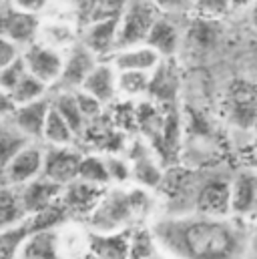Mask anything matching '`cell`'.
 <instances>
[{"label": "cell", "instance_id": "6da1fadb", "mask_svg": "<svg viewBox=\"0 0 257 259\" xmlns=\"http://www.w3.org/2000/svg\"><path fill=\"white\" fill-rule=\"evenodd\" d=\"M151 231L169 259H245L251 225L235 215L165 213L153 219Z\"/></svg>", "mask_w": 257, "mask_h": 259}, {"label": "cell", "instance_id": "7a4b0ae2", "mask_svg": "<svg viewBox=\"0 0 257 259\" xmlns=\"http://www.w3.org/2000/svg\"><path fill=\"white\" fill-rule=\"evenodd\" d=\"M157 197L145 187L113 185L107 189L93 213L89 215V227L95 233H119L131 231L135 225H143L155 215Z\"/></svg>", "mask_w": 257, "mask_h": 259}, {"label": "cell", "instance_id": "3957f363", "mask_svg": "<svg viewBox=\"0 0 257 259\" xmlns=\"http://www.w3.org/2000/svg\"><path fill=\"white\" fill-rule=\"evenodd\" d=\"M163 10L153 0H127L121 14L117 51L131 49L147 42V36Z\"/></svg>", "mask_w": 257, "mask_h": 259}, {"label": "cell", "instance_id": "277c9868", "mask_svg": "<svg viewBox=\"0 0 257 259\" xmlns=\"http://www.w3.org/2000/svg\"><path fill=\"white\" fill-rule=\"evenodd\" d=\"M225 113L233 127L251 131L257 121V84L245 78L229 82L225 93Z\"/></svg>", "mask_w": 257, "mask_h": 259}, {"label": "cell", "instance_id": "5b68a950", "mask_svg": "<svg viewBox=\"0 0 257 259\" xmlns=\"http://www.w3.org/2000/svg\"><path fill=\"white\" fill-rule=\"evenodd\" d=\"M47 147L42 141H32L20 153H16L6 165H2V185L22 187L42 175Z\"/></svg>", "mask_w": 257, "mask_h": 259}, {"label": "cell", "instance_id": "8992f818", "mask_svg": "<svg viewBox=\"0 0 257 259\" xmlns=\"http://www.w3.org/2000/svg\"><path fill=\"white\" fill-rule=\"evenodd\" d=\"M99 65V57L82 42H74L66 57H64V68L59 82L53 89H63V91H78L82 89L84 80L93 72V68Z\"/></svg>", "mask_w": 257, "mask_h": 259}, {"label": "cell", "instance_id": "52a82bcc", "mask_svg": "<svg viewBox=\"0 0 257 259\" xmlns=\"http://www.w3.org/2000/svg\"><path fill=\"white\" fill-rule=\"evenodd\" d=\"M24 61L28 66V72L45 80L51 89L59 82L64 68V57L63 53L47 42H32L30 47L24 49Z\"/></svg>", "mask_w": 257, "mask_h": 259}, {"label": "cell", "instance_id": "ba28073f", "mask_svg": "<svg viewBox=\"0 0 257 259\" xmlns=\"http://www.w3.org/2000/svg\"><path fill=\"white\" fill-rule=\"evenodd\" d=\"M82 157L84 155L80 151H76L72 145H64V147L47 145L42 175L61 185H68L74 179H78Z\"/></svg>", "mask_w": 257, "mask_h": 259}, {"label": "cell", "instance_id": "9c48e42d", "mask_svg": "<svg viewBox=\"0 0 257 259\" xmlns=\"http://www.w3.org/2000/svg\"><path fill=\"white\" fill-rule=\"evenodd\" d=\"M40 20L36 14L24 12L16 8L14 4H6L2 12V36L14 40L22 49L36 42V36L40 34Z\"/></svg>", "mask_w": 257, "mask_h": 259}, {"label": "cell", "instance_id": "30bf717a", "mask_svg": "<svg viewBox=\"0 0 257 259\" xmlns=\"http://www.w3.org/2000/svg\"><path fill=\"white\" fill-rule=\"evenodd\" d=\"M119 26H121V14L101 18V20H93L84 26L80 42L87 45L99 59L111 57L117 51Z\"/></svg>", "mask_w": 257, "mask_h": 259}, {"label": "cell", "instance_id": "8fae6325", "mask_svg": "<svg viewBox=\"0 0 257 259\" xmlns=\"http://www.w3.org/2000/svg\"><path fill=\"white\" fill-rule=\"evenodd\" d=\"M128 161L133 169V183L145 189H159L165 181V173L157 161V157L143 143H135L128 149Z\"/></svg>", "mask_w": 257, "mask_h": 259}, {"label": "cell", "instance_id": "7c38bea8", "mask_svg": "<svg viewBox=\"0 0 257 259\" xmlns=\"http://www.w3.org/2000/svg\"><path fill=\"white\" fill-rule=\"evenodd\" d=\"M53 109V97H45L26 105H18L14 109V113L10 117H6L8 121H12L22 133H26L32 141H42L45 135V125L49 119V113Z\"/></svg>", "mask_w": 257, "mask_h": 259}, {"label": "cell", "instance_id": "4fadbf2b", "mask_svg": "<svg viewBox=\"0 0 257 259\" xmlns=\"http://www.w3.org/2000/svg\"><path fill=\"white\" fill-rule=\"evenodd\" d=\"M107 189L82 179H74L72 183L64 185V191L61 195V203L66 209L68 215H84L89 219V215L93 213V209L97 207V203L101 201V197Z\"/></svg>", "mask_w": 257, "mask_h": 259}, {"label": "cell", "instance_id": "5bb4252c", "mask_svg": "<svg viewBox=\"0 0 257 259\" xmlns=\"http://www.w3.org/2000/svg\"><path fill=\"white\" fill-rule=\"evenodd\" d=\"M18 259H64L61 227H42L32 231L22 243Z\"/></svg>", "mask_w": 257, "mask_h": 259}, {"label": "cell", "instance_id": "9a60e30c", "mask_svg": "<svg viewBox=\"0 0 257 259\" xmlns=\"http://www.w3.org/2000/svg\"><path fill=\"white\" fill-rule=\"evenodd\" d=\"M20 197H22V203H24V209L28 215H34L38 211H45L47 207L55 205L61 195L64 191V185L40 175L36 179H32L30 183L18 187Z\"/></svg>", "mask_w": 257, "mask_h": 259}, {"label": "cell", "instance_id": "2e32d148", "mask_svg": "<svg viewBox=\"0 0 257 259\" xmlns=\"http://www.w3.org/2000/svg\"><path fill=\"white\" fill-rule=\"evenodd\" d=\"M169 14L171 12L159 14V18L155 20V24L147 36V42H145V45L153 47L163 59H173L177 55L181 40H183V34H185Z\"/></svg>", "mask_w": 257, "mask_h": 259}, {"label": "cell", "instance_id": "e0dca14e", "mask_svg": "<svg viewBox=\"0 0 257 259\" xmlns=\"http://www.w3.org/2000/svg\"><path fill=\"white\" fill-rule=\"evenodd\" d=\"M257 169H241L231 179V215L249 219L255 207Z\"/></svg>", "mask_w": 257, "mask_h": 259}, {"label": "cell", "instance_id": "ac0fdd59", "mask_svg": "<svg viewBox=\"0 0 257 259\" xmlns=\"http://www.w3.org/2000/svg\"><path fill=\"white\" fill-rule=\"evenodd\" d=\"M223 36V28L219 24V18H205V16H195V20L189 22L183 38L191 47L195 53L205 55L213 51Z\"/></svg>", "mask_w": 257, "mask_h": 259}, {"label": "cell", "instance_id": "d6986e66", "mask_svg": "<svg viewBox=\"0 0 257 259\" xmlns=\"http://www.w3.org/2000/svg\"><path fill=\"white\" fill-rule=\"evenodd\" d=\"M109 61L113 66L123 72V70H143V72H153L157 66L161 65L163 57L149 45H139V47H131V49H121L115 51Z\"/></svg>", "mask_w": 257, "mask_h": 259}, {"label": "cell", "instance_id": "ffe728a7", "mask_svg": "<svg viewBox=\"0 0 257 259\" xmlns=\"http://www.w3.org/2000/svg\"><path fill=\"white\" fill-rule=\"evenodd\" d=\"M133 231L119 233H91L89 235V253L99 259H131Z\"/></svg>", "mask_w": 257, "mask_h": 259}, {"label": "cell", "instance_id": "44dd1931", "mask_svg": "<svg viewBox=\"0 0 257 259\" xmlns=\"http://www.w3.org/2000/svg\"><path fill=\"white\" fill-rule=\"evenodd\" d=\"M82 91L97 97L101 103L109 105L119 95V70L113 66V63H99L89 74V78L82 84Z\"/></svg>", "mask_w": 257, "mask_h": 259}, {"label": "cell", "instance_id": "7402d4cb", "mask_svg": "<svg viewBox=\"0 0 257 259\" xmlns=\"http://www.w3.org/2000/svg\"><path fill=\"white\" fill-rule=\"evenodd\" d=\"M51 97H53V107L66 119V123L72 127L76 137H82L87 127H89V121L84 119V115L80 111L76 93L74 91H63V89H53Z\"/></svg>", "mask_w": 257, "mask_h": 259}, {"label": "cell", "instance_id": "603a6c76", "mask_svg": "<svg viewBox=\"0 0 257 259\" xmlns=\"http://www.w3.org/2000/svg\"><path fill=\"white\" fill-rule=\"evenodd\" d=\"M151 97H155L161 103L173 101L177 93V72L173 68L171 59H163L161 65L151 72V87H149Z\"/></svg>", "mask_w": 257, "mask_h": 259}, {"label": "cell", "instance_id": "cb8c5ba5", "mask_svg": "<svg viewBox=\"0 0 257 259\" xmlns=\"http://www.w3.org/2000/svg\"><path fill=\"white\" fill-rule=\"evenodd\" d=\"M76 133L72 127L66 123L63 115L53 107L45 125V135H42V143L47 145H57V147H64V145H72L76 141Z\"/></svg>", "mask_w": 257, "mask_h": 259}, {"label": "cell", "instance_id": "d4e9b609", "mask_svg": "<svg viewBox=\"0 0 257 259\" xmlns=\"http://www.w3.org/2000/svg\"><path fill=\"white\" fill-rule=\"evenodd\" d=\"M0 213H2V227H10L16 225L20 221H24L26 217H30L24 209L22 197L18 187H8L2 185V195H0Z\"/></svg>", "mask_w": 257, "mask_h": 259}, {"label": "cell", "instance_id": "484cf974", "mask_svg": "<svg viewBox=\"0 0 257 259\" xmlns=\"http://www.w3.org/2000/svg\"><path fill=\"white\" fill-rule=\"evenodd\" d=\"M51 87L45 82V80H40L38 76H34V74H26L18 84H16V89L12 91V93H8V97L14 101V105L18 107V105H26V103H32V101H38V99H45V97H49L51 95Z\"/></svg>", "mask_w": 257, "mask_h": 259}, {"label": "cell", "instance_id": "4316f807", "mask_svg": "<svg viewBox=\"0 0 257 259\" xmlns=\"http://www.w3.org/2000/svg\"><path fill=\"white\" fill-rule=\"evenodd\" d=\"M32 139L18 129L12 121H2V133H0V145H2V165H6L16 153H20L24 147H28Z\"/></svg>", "mask_w": 257, "mask_h": 259}, {"label": "cell", "instance_id": "83f0119b", "mask_svg": "<svg viewBox=\"0 0 257 259\" xmlns=\"http://www.w3.org/2000/svg\"><path fill=\"white\" fill-rule=\"evenodd\" d=\"M78 179L107 187L111 185V173H109V163L107 157L101 155H84L82 163H80V171H78Z\"/></svg>", "mask_w": 257, "mask_h": 259}, {"label": "cell", "instance_id": "f1b7e54d", "mask_svg": "<svg viewBox=\"0 0 257 259\" xmlns=\"http://www.w3.org/2000/svg\"><path fill=\"white\" fill-rule=\"evenodd\" d=\"M151 72L143 70H123L119 72V93L125 97H141L149 93Z\"/></svg>", "mask_w": 257, "mask_h": 259}, {"label": "cell", "instance_id": "f546056e", "mask_svg": "<svg viewBox=\"0 0 257 259\" xmlns=\"http://www.w3.org/2000/svg\"><path fill=\"white\" fill-rule=\"evenodd\" d=\"M40 34H42V42H47L59 51L64 47L70 49L74 45V30L66 22H51L40 28Z\"/></svg>", "mask_w": 257, "mask_h": 259}, {"label": "cell", "instance_id": "4dcf8cb0", "mask_svg": "<svg viewBox=\"0 0 257 259\" xmlns=\"http://www.w3.org/2000/svg\"><path fill=\"white\" fill-rule=\"evenodd\" d=\"M28 74V66H26V61H24V55L20 59H16L14 63L2 66L0 68V89L4 95L12 93L16 89V84Z\"/></svg>", "mask_w": 257, "mask_h": 259}, {"label": "cell", "instance_id": "1f68e13d", "mask_svg": "<svg viewBox=\"0 0 257 259\" xmlns=\"http://www.w3.org/2000/svg\"><path fill=\"white\" fill-rule=\"evenodd\" d=\"M191 10L195 16L205 18H221L231 12V0H193Z\"/></svg>", "mask_w": 257, "mask_h": 259}, {"label": "cell", "instance_id": "d6a6232c", "mask_svg": "<svg viewBox=\"0 0 257 259\" xmlns=\"http://www.w3.org/2000/svg\"><path fill=\"white\" fill-rule=\"evenodd\" d=\"M109 163V173H111V181L113 185H125L127 181L133 179V169H131V161L119 157V155H109L107 157Z\"/></svg>", "mask_w": 257, "mask_h": 259}, {"label": "cell", "instance_id": "836d02e7", "mask_svg": "<svg viewBox=\"0 0 257 259\" xmlns=\"http://www.w3.org/2000/svg\"><path fill=\"white\" fill-rule=\"evenodd\" d=\"M74 93H76V99H78V105H80V111H82L84 119H87L89 123L99 121L101 115H103L105 103H101L97 97H93L91 93H87V91H82V89H78V91H74Z\"/></svg>", "mask_w": 257, "mask_h": 259}, {"label": "cell", "instance_id": "e575fe53", "mask_svg": "<svg viewBox=\"0 0 257 259\" xmlns=\"http://www.w3.org/2000/svg\"><path fill=\"white\" fill-rule=\"evenodd\" d=\"M24 55V49L20 45H16L14 40L2 36V45H0V68L10 63H14L16 59H20Z\"/></svg>", "mask_w": 257, "mask_h": 259}, {"label": "cell", "instance_id": "d590c367", "mask_svg": "<svg viewBox=\"0 0 257 259\" xmlns=\"http://www.w3.org/2000/svg\"><path fill=\"white\" fill-rule=\"evenodd\" d=\"M12 4L24 12H30V14H38L47 8L49 0H12Z\"/></svg>", "mask_w": 257, "mask_h": 259}, {"label": "cell", "instance_id": "8d00e7d4", "mask_svg": "<svg viewBox=\"0 0 257 259\" xmlns=\"http://www.w3.org/2000/svg\"><path fill=\"white\" fill-rule=\"evenodd\" d=\"M163 12H177L185 4H193V0H153Z\"/></svg>", "mask_w": 257, "mask_h": 259}, {"label": "cell", "instance_id": "74e56055", "mask_svg": "<svg viewBox=\"0 0 257 259\" xmlns=\"http://www.w3.org/2000/svg\"><path fill=\"white\" fill-rule=\"evenodd\" d=\"M245 259H257V219L251 223V235H249V247H247V255Z\"/></svg>", "mask_w": 257, "mask_h": 259}, {"label": "cell", "instance_id": "f35d334b", "mask_svg": "<svg viewBox=\"0 0 257 259\" xmlns=\"http://www.w3.org/2000/svg\"><path fill=\"white\" fill-rule=\"evenodd\" d=\"M255 0H231V12H237V10H247L253 6Z\"/></svg>", "mask_w": 257, "mask_h": 259}, {"label": "cell", "instance_id": "ab89813d", "mask_svg": "<svg viewBox=\"0 0 257 259\" xmlns=\"http://www.w3.org/2000/svg\"><path fill=\"white\" fill-rule=\"evenodd\" d=\"M249 20H251V26L255 28V32H257V0L253 2V6L249 8Z\"/></svg>", "mask_w": 257, "mask_h": 259}, {"label": "cell", "instance_id": "60d3db41", "mask_svg": "<svg viewBox=\"0 0 257 259\" xmlns=\"http://www.w3.org/2000/svg\"><path fill=\"white\" fill-rule=\"evenodd\" d=\"M251 219H257V189H255V207H253V215H251Z\"/></svg>", "mask_w": 257, "mask_h": 259}, {"label": "cell", "instance_id": "b9f144b4", "mask_svg": "<svg viewBox=\"0 0 257 259\" xmlns=\"http://www.w3.org/2000/svg\"><path fill=\"white\" fill-rule=\"evenodd\" d=\"M82 259H99V257H97V255H93V253H87Z\"/></svg>", "mask_w": 257, "mask_h": 259}]
</instances>
